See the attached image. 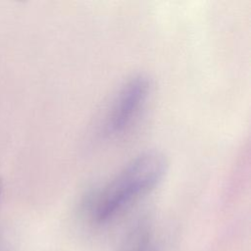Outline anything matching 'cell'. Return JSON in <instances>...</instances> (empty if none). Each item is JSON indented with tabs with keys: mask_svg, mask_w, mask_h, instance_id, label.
Masks as SVG:
<instances>
[{
	"mask_svg": "<svg viewBox=\"0 0 251 251\" xmlns=\"http://www.w3.org/2000/svg\"><path fill=\"white\" fill-rule=\"evenodd\" d=\"M1 190H2V181H1V178H0V194H1Z\"/></svg>",
	"mask_w": 251,
	"mask_h": 251,
	"instance_id": "277c9868",
	"label": "cell"
},
{
	"mask_svg": "<svg viewBox=\"0 0 251 251\" xmlns=\"http://www.w3.org/2000/svg\"><path fill=\"white\" fill-rule=\"evenodd\" d=\"M151 93V82L143 75L127 79L116 94L103 123V133L117 137L126 132L144 110Z\"/></svg>",
	"mask_w": 251,
	"mask_h": 251,
	"instance_id": "7a4b0ae2",
	"label": "cell"
},
{
	"mask_svg": "<svg viewBox=\"0 0 251 251\" xmlns=\"http://www.w3.org/2000/svg\"><path fill=\"white\" fill-rule=\"evenodd\" d=\"M115 251H160L153 225L147 220L134 224L125 233Z\"/></svg>",
	"mask_w": 251,
	"mask_h": 251,
	"instance_id": "3957f363",
	"label": "cell"
},
{
	"mask_svg": "<svg viewBox=\"0 0 251 251\" xmlns=\"http://www.w3.org/2000/svg\"><path fill=\"white\" fill-rule=\"evenodd\" d=\"M168 163L163 154L147 151L121 169L91 195L86 214L96 226L109 225L163 180Z\"/></svg>",
	"mask_w": 251,
	"mask_h": 251,
	"instance_id": "6da1fadb",
	"label": "cell"
}]
</instances>
